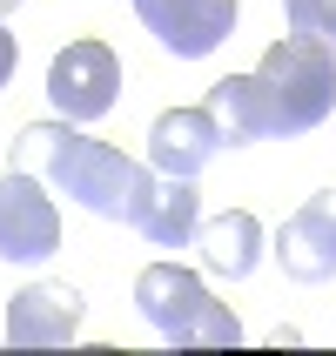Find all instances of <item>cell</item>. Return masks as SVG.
<instances>
[{"label": "cell", "instance_id": "10", "mask_svg": "<svg viewBox=\"0 0 336 356\" xmlns=\"http://www.w3.org/2000/svg\"><path fill=\"white\" fill-rule=\"evenodd\" d=\"M128 229H141L155 249H189L195 229H202V195H195V181H189V175H148V188L135 195Z\"/></svg>", "mask_w": 336, "mask_h": 356}, {"label": "cell", "instance_id": "2", "mask_svg": "<svg viewBox=\"0 0 336 356\" xmlns=\"http://www.w3.org/2000/svg\"><path fill=\"white\" fill-rule=\"evenodd\" d=\"M7 155H14V168L40 175L54 195L81 202L88 216H108V222L135 216V195L148 188V175H155L148 161L121 155V148H108V141L74 135L67 121H27V128L7 141Z\"/></svg>", "mask_w": 336, "mask_h": 356}, {"label": "cell", "instance_id": "11", "mask_svg": "<svg viewBox=\"0 0 336 356\" xmlns=\"http://www.w3.org/2000/svg\"><path fill=\"white\" fill-rule=\"evenodd\" d=\"M195 249H202V269L209 276H229V282H249L262 262V222L249 209H229V216L202 222L195 229Z\"/></svg>", "mask_w": 336, "mask_h": 356}, {"label": "cell", "instance_id": "14", "mask_svg": "<svg viewBox=\"0 0 336 356\" xmlns=\"http://www.w3.org/2000/svg\"><path fill=\"white\" fill-rule=\"evenodd\" d=\"M14 7H20V0H0V14H14Z\"/></svg>", "mask_w": 336, "mask_h": 356}, {"label": "cell", "instance_id": "9", "mask_svg": "<svg viewBox=\"0 0 336 356\" xmlns=\"http://www.w3.org/2000/svg\"><path fill=\"white\" fill-rule=\"evenodd\" d=\"M81 330V289L74 282H27L7 309V343L14 350H61Z\"/></svg>", "mask_w": 336, "mask_h": 356}, {"label": "cell", "instance_id": "1", "mask_svg": "<svg viewBox=\"0 0 336 356\" xmlns=\"http://www.w3.org/2000/svg\"><path fill=\"white\" fill-rule=\"evenodd\" d=\"M202 108L222 121L229 148L310 135L336 108V47L330 40H310V34H282L256 60V74H222Z\"/></svg>", "mask_w": 336, "mask_h": 356}, {"label": "cell", "instance_id": "5", "mask_svg": "<svg viewBox=\"0 0 336 356\" xmlns=\"http://www.w3.org/2000/svg\"><path fill=\"white\" fill-rule=\"evenodd\" d=\"M61 249V209L47 181L14 168L0 181V262H47Z\"/></svg>", "mask_w": 336, "mask_h": 356}, {"label": "cell", "instance_id": "6", "mask_svg": "<svg viewBox=\"0 0 336 356\" xmlns=\"http://www.w3.org/2000/svg\"><path fill=\"white\" fill-rule=\"evenodd\" d=\"M135 14L175 60H202L236 34V0H135Z\"/></svg>", "mask_w": 336, "mask_h": 356}, {"label": "cell", "instance_id": "7", "mask_svg": "<svg viewBox=\"0 0 336 356\" xmlns=\"http://www.w3.org/2000/svg\"><path fill=\"white\" fill-rule=\"evenodd\" d=\"M222 148H229V135H222V121L209 108H168L148 128V168L155 175H189L195 181Z\"/></svg>", "mask_w": 336, "mask_h": 356}, {"label": "cell", "instance_id": "3", "mask_svg": "<svg viewBox=\"0 0 336 356\" xmlns=\"http://www.w3.org/2000/svg\"><path fill=\"white\" fill-rule=\"evenodd\" d=\"M135 309L155 323V337L182 343V350H236L242 323L229 302H216L202 289V276L175 269V262H148L135 276Z\"/></svg>", "mask_w": 336, "mask_h": 356}, {"label": "cell", "instance_id": "13", "mask_svg": "<svg viewBox=\"0 0 336 356\" xmlns=\"http://www.w3.org/2000/svg\"><path fill=\"white\" fill-rule=\"evenodd\" d=\"M14 60H20V47H14V34H7V27H0V88H7V81H14Z\"/></svg>", "mask_w": 336, "mask_h": 356}, {"label": "cell", "instance_id": "8", "mask_svg": "<svg viewBox=\"0 0 336 356\" xmlns=\"http://www.w3.org/2000/svg\"><path fill=\"white\" fill-rule=\"evenodd\" d=\"M276 256H282V276L289 282H330L336 276V188L310 195L296 216L282 222Z\"/></svg>", "mask_w": 336, "mask_h": 356}, {"label": "cell", "instance_id": "4", "mask_svg": "<svg viewBox=\"0 0 336 356\" xmlns=\"http://www.w3.org/2000/svg\"><path fill=\"white\" fill-rule=\"evenodd\" d=\"M121 95V60L108 40H67L47 67V101L61 121H101Z\"/></svg>", "mask_w": 336, "mask_h": 356}, {"label": "cell", "instance_id": "12", "mask_svg": "<svg viewBox=\"0 0 336 356\" xmlns=\"http://www.w3.org/2000/svg\"><path fill=\"white\" fill-rule=\"evenodd\" d=\"M282 14H289V34H310V40L336 47V0H282Z\"/></svg>", "mask_w": 336, "mask_h": 356}]
</instances>
